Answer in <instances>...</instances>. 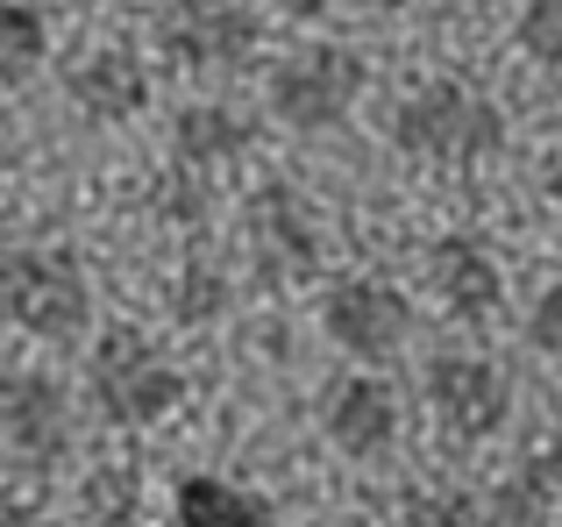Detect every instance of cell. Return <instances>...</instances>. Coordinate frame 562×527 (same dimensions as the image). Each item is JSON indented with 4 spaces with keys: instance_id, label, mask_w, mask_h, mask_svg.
I'll list each match as a JSON object with an SVG mask.
<instances>
[{
    "instance_id": "603a6c76",
    "label": "cell",
    "mask_w": 562,
    "mask_h": 527,
    "mask_svg": "<svg viewBox=\"0 0 562 527\" xmlns=\"http://www.w3.org/2000/svg\"><path fill=\"white\" fill-rule=\"evenodd\" d=\"M0 527H57L43 506H29V500H0Z\"/></svg>"
},
{
    "instance_id": "9a60e30c",
    "label": "cell",
    "mask_w": 562,
    "mask_h": 527,
    "mask_svg": "<svg viewBox=\"0 0 562 527\" xmlns=\"http://www.w3.org/2000/svg\"><path fill=\"white\" fill-rule=\"evenodd\" d=\"M562 514V457L541 449L513 478H498V492L484 500V527H555Z\"/></svg>"
},
{
    "instance_id": "44dd1931",
    "label": "cell",
    "mask_w": 562,
    "mask_h": 527,
    "mask_svg": "<svg viewBox=\"0 0 562 527\" xmlns=\"http://www.w3.org/2000/svg\"><path fill=\"white\" fill-rule=\"evenodd\" d=\"M171 300H179V314H186V321H206L221 300H228V278H221L206 257H192L186 271H179V285H171Z\"/></svg>"
},
{
    "instance_id": "4316f807",
    "label": "cell",
    "mask_w": 562,
    "mask_h": 527,
    "mask_svg": "<svg viewBox=\"0 0 562 527\" xmlns=\"http://www.w3.org/2000/svg\"><path fill=\"white\" fill-rule=\"evenodd\" d=\"M371 8H406V0H371Z\"/></svg>"
},
{
    "instance_id": "d6986e66",
    "label": "cell",
    "mask_w": 562,
    "mask_h": 527,
    "mask_svg": "<svg viewBox=\"0 0 562 527\" xmlns=\"http://www.w3.org/2000/svg\"><path fill=\"white\" fill-rule=\"evenodd\" d=\"M520 51L541 71H562V0H520V22H513Z\"/></svg>"
},
{
    "instance_id": "cb8c5ba5",
    "label": "cell",
    "mask_w": 562,
    "mask_h": 527,
    "mask_svg": "<svg viewBox=\"0 0 562 527\" xmlns=\"http://www.w3.org/2000/svg\"><path fill=\"white\" fill-rule=\"evenodd\" d=\"M271 14H285V22H321V14L335 8V0H263Z\"/></svg>"
},
{
    "instance_id": "52a82bcc",
    "label": "cell",
    "mask_w": 562,
    "mask_h": 527,
    "mask_svg": "<svg viewBox=\"0 0 562 527\" xmlns=\"http://www.w3.org/2000/svg\"><path fill=\"white\" fill-rule=\"evenodd\" d=\"M321 335L357 363H392L413 343V300L378 271H342L321 292Z\"/></svg>"
},
{
    "instance_id": "7402d4cb",
    "label": "cell",
    "mask_w": 562,
    "mask_h": 527,
    "mask_svg": "<svg viewBox=\"0 0 562 527\" xmlns=\"http://www.w3.org/2000/svg\"><path fill=\"white\" fill-rule=\"evenodd\" d=\"M179 165V157H171ZM206 179L214 171H192V165H179L171 179H157V214H171V222H200L206 214Z\"/></svg>"
},
{
    "instance_id": "5b68a950",
    "label": "cell",
    "mask_w": 562,
    "mask_h": 527,
    "mask_svg": "<svg viewBox=\"0 0 562 527\" xmlns=\"http://www.w3.org/2000/svg\"><path fill=\"white\" fill-rule=\"evenodd\" d=\"M150 36L165 65L192 71V79H235L263 51V14L249 0H165Z\"/></svg>"
},
{
    "instance_id": "9c48e42d",
    "label": "cell",
    "mask_w": 562,
    "mask_h": 527,
    "mask_svg": "<svg viewBox=\"0 0 562 527\" xmlns=\"http://www.w3.org/2000/svg\"><path fill=\"white\" fill-rule=\"evenodd\" d=\"M321 435H328L335 457L349 463H384L398 449V428H406V400H398L392 378L378 371H342L321 385Z\"/></svg>"
},
{
    "instance_id": "ac0fdd59",
    "label": "cell",
    "mask_w": 562,
    "mask_h": 527,
    "mask_svg": "<svg viewBox=\"0 0 562 527\" xmlns=\"http://www.w3.org/2000/svg\"><path fill=\"white\" fill-rule=\"evenodd\" d=\"M79 527H150L143 514V492H136V471H93V485H86L79 500Z\"/></svg>"
},
{
    "instance_id": "ba28073f",
    "label": "cell",
    "mask_w": 562,
    "mask_h": 527,
    "mask_svg": "<svg viewBox=\"0 0 562 527\" xmlns=\"http://www.w3.org/2000/svg\"><path fill=\"white\" fill-rule=\"evenodd\" d=\"M71 435H79L71 392L50 371H36V363L0 371V457L14 471H57L71 457Z\"/></svg>"
},
{
    "instance_id": "7a4b0ae2",
    "label": "cell",
    "mask_w": 562,
    "mask_h": 527,
    "mask_svg": "<svg viewBox=\"0 0 562 527\" xmlns=\"http://www.w3.org/2000/svg\"><path fill=\"white\" fill-rule=\"evenodd\" d=\"M0 321L29 343H79L93 328V278L65 243H8L0 250Z\"/></svg>"
},
{
    "instance_id": "d4e9b609",
    "label": "cell",
    "mask_w": 562,
    "mask_h": 527,
    "mask_svg": "<svg viewBox=\"0 0 562 527\" xmlns=\"http://www.w3.org/2000/svg\"><path fill=\"white\" fill-rule=\"evenodd\" d=\"M541 208H549V222L562 228V165L549 171V179H541Z\"/></svg>"
},
{
    "instance_id": "3957f363",
    "label": "cell",
    "mask_w": 562,
    "mask_h": 527,
    "mask_svg": "<svg viewBox=\"0 0 562 527\" xmlns=\"http://www.w3.org/2000/svg\"><path fill=\"white\" fill-rule=\"evenodd\" d=\"M86 400L108 428H157L165 414H179L186 378L165 357V343H150L143 328L114 321L108 335H93V357H86Z\"/></svg>"
},
{
    "instance_id": "7c38bea8",
    "label": "cell",
    "mask_w": 562,
    "mask_h": 527,
    "mask_svg": "<svg viewBox=\"0 0 562 527\" xmlns=\"http://www.w3.org/2000/svg\"><path fill=\"white\" fill-rule=\"evenodd\" d=\"M427 292L449 321L463 328H492L506 314V264L484 250L477 236H441L427 250Z\"/></svg>"
},
{
    "instance_id": "8fae6325",
    "label": "cell",
    "mask_w": 562,
    "mask_h": 527,
    "mask_svg": "<svg viewBox=\"0 0 562 527\" xmlns=\"http://www.w3.org/2000/svg\"><path fill=\"white\" fill-rule=\"evenodd\" d=\"M150 65H143V51H128V43H93V51H79L65 65V100L79 122L93 128H122L136 122L143 108H150Z\"/></svg>"
},
{
    "instance_id": "2e32d148",
    "label": "cell",
    "mask_w": 562,
    "mask_h": 527,
    "mask_svg": "<svg viewBox=\"0 0 562 527\" xmlns=\"http://www.w3.org/2000/svg\"><path fill=\"white\" fill-rule=\"evenodd\" d=\"M50 57V29H43L36 0H0V86H29Z\"/></svg>"
},
{
    "instance_id": "30bf717a",
    "label": "cell",
    "mask_w": 562,
    "mask_h": 527,
    "mask_svg": "<svg viewBox=\"0 0 562 527\" xmlns=\"http://www.w3.org/2000/svg\"><path fill=\"white\" fill-rule=\"evenodd\" d=\"M243 250L257 257V271L271 285H300V278L321 271V228L306 214L300 186L285 179H263L257 193L243 200Z\"/></svg>"
},
{
    "instance_id": "8992f818",
    "label": "cell",
    "mask_w": 562,
    "mask_h": 527,
    "mask_svg": "<svg viewBox=\"0 0 562 527\" xmlns=\"http://www.w3.org/2000/svg\"><path fill=\"white\" fill-rule=\"evenodd\" d=\"M420 400L449 442H492L513 421V378L484 349H441L420 371Z\"/></svg>"
},
{
    "instance_id": "484cf974",
    "label": "cell",
    "mask_w": 562,
    "mask_h": 527,
    "mask_svg": "<svg viewBox=\"0 0 562 527\" xmlns=\"http://www.w3.org/2000/svg\"><path fill=\"white\" fill-rule=\"evenodd\" d=\"M321 527H363V520H321Z\"/></svg>"
},
{
    "instance_id": "6da1fadb",
    "label": "cell",
    "mask_w": 562,
    "mask_h": 527,
    "mask_svg": "<svg viewBox=\"0 0 562 527\" xmlns=\"http://www.w3.org/2000/svg\"><path fill=\"white\" fill-rule=\"evenodd\" d=\"M506 136H513L506 108H498L484 86L456 79V71L413 86V93L392 108V150H406L413 165H435V171L492 165V157L506 150Z\"/></svg>"
},
{
    "instance_id": "5bb4252c",
    "label": "cell",
    "mask_w": 562,
    "mask_h": 527,
    "mask_svg": "<svg viewBox=\"0 0 562 527\" xmlns=\"http://www.w3.org/2000/svg\"><path fill=\"white\" fill-rule=\"evenodd\" d=\"M171 527H278V506L257 485H243V478L192 471L171 492Z\"/></svg>"
},
{
    "instance_id": "4fadbf2b",
    "label": "cell",
    "mask_w": 562,
    "mask_h": 527,
    "mask_svg": "<svg viewBox=\"0 0 562 527\" xmlns=\"http://www.w3.org/2000/svg\"><path fill=\"white\" fill-rule=\"evenodd\" d=\"M249 143H257V122H249L243 108H228V100H186V108L171 114V157L192 165V171L243 165Z\"/></svg>"
},
{
    "instance_id": "e0dca14e",
    "label": "cell",
    "mask_w": 562,
    "mask_h": 527,
    "mask_svg": "<svg viewBox=\"0 0 562 527\" xmlns=\"http://www.w3.org/2000/svg\"><path fill=\"white\" fill-rule=\"evenodd\" d=\"M398 520L406 527H484V500L449 485V478H435V485H413L398 500Z\"/></svg>"
},
{
    "instance_id": "277c9868",
    "label": "cell",
    "mask_w": 562,
    "mask_h": 527,
    "mask_svg": "<svg viewBox=\"0 0 562 527\" xmlns=\"http://www.w3.org/2000/svg\"><path fill=\"white\" fill-rule=\"evenodd\" d=\"M363 86H371V65H363L357 43H300L271 65L263 79V100H271V122L292 128V136H328L357 114Z\"/></svg>"
},
{
    "instance_id": "ffe728a7",
    "label": "cell",
    "mask_w": 562,
    "mask_h": 527,
    "mask_svg": "<svg viewBox=\"0 0 562 527\" xmlns=\"http://www.w3.org/2000/svg\"><path fill=\"white\" fill-rule=\"evenodd\" d=\"M527 349L562 378V278H549L535 292V306H527Z\"/></svg>"
}]
</instances>
